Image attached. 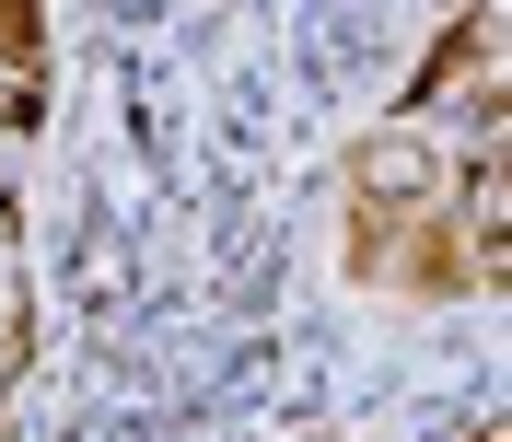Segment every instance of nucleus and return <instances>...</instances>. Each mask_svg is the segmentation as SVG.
Returning a JSON list of instances; mask_svg holds the SVG:
<instances>
[{
  "mask_svg": "<svg viewBox=\"0 0 512 442\" xmlns=\"http://www.w3.org/2000/svg\"><path fill=\"white\" fill-rule=\"evenodd\" d=\"M35 59H47V24H35V0H0V70H12V82H35Z\"/></svg>",
  "mask_w": 512,
  "mask_h": 442,
  "instance_id": "obj_4",
  "label": "nucleus"
},
{
  "mask_svg": "<svg viewBox=\"0 0 512 442\" xmlns=\"http://www.w3.org/2000/svg\"><path fill=\"white\" fill-rule=\"evenodd\" d=\"M350 187H361V210H373V221H396V210L443 221V163H431V140H419V128H384V140H361Z\"/></svg>",
  "mask_w": 512,
  "mask_h": 442,
  "instance_id": "obj_2",
  "label": "nucleus"
},
{
  "mask_svg": "<svg viewBox=\"0 0 512 442\" xmlns=\"http://www.w3.org/2000/svg\"><path fill=\"white\" fill-rule=\"evenodd\" d=\"M0 128H12V140L35 128V82H12V70H0Z\"/></svg>",
  "mask_w": 512,
  "mask_h": 442,
  "instance_id": "obj_5",
  "label": "nucleus"
},
{
  "mask_svg": "<svg viewBox=\"0 0 512 442\" xmlns=\"http://www.w3.org/2000/svg\"><path fill=\"white\" fill-rule=\"evenodd\" d=\"M454 94H466V117H478V128L501 117V12H489V0H478V12L443 35V59L408 82V117H443Z\"/></svg>",
  "mask_w": 512,
  "mask_h": 442,
  "instance_id": "obj_1",
  "label": "nucleus"
},
{
  "mask_svg": "<svg viewBox=\"0 0 512 442\" xmlns=\"http://www.w3.org/2000/svg\"><path fill=\"white\" fill-rule=\"evenodd\" d=\"M466 442H512V431H501V419H478V431H466Z\"/></svg>",
  "mask_w": 512,
  "mask_h": 442,
  "instance_id": "obj_6",
  "label": "nucleus"
},
{
  "mask_svg": "<svg viewBox=\"0 0 512 442\" xmlns=\"http://www.w3.org/2000/svg\"><path fill=\"white\" fill-rule=\"evenodd\" d=\"M454 233H466V280L501 291L512 280V175H501V140H478L466 187H454Z\"/></svg>",
  "mask_w": 512,
  "mask_h": 442,
  "instance_id": "obj_3",
  "label": "nucleus"
}]
</instances>
